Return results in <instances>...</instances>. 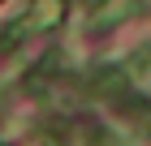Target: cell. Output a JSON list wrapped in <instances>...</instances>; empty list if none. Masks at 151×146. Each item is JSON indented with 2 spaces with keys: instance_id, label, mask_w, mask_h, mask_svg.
Listing matches in <instances>:
<instances>
[{
  "instance_id": "cell-3",
  "label": "cell",
  "mask_w": 151,
  "mask_h": 146,
  "mask_svg": "<svg viewBox=\"0 0 151 146\" xmlns=\"http://www.w3.org/2000/svg\"><path fill=\"white\" fill-rule=\"evenodd\" d=\"M112 90H125V73H95L91 78V95L95 99H108V95H112Z\"/></svg>"
},
{
  "instance_id": "cell-2",
  "label": "cell",
  "mask_w": 151,
  "mask_h": 146,
  "mask_svg": "<svg viewBox=\"0 0 151 146\" xmlns=\"http://www.w3.org/2000/svg\"><path fill=\"white\" fill-rule=\"evenodd\" d=\"M60 17H65V0H30L17 34H43L52 26H60Z\"/></svg>"
},
{
  "instance_id": "cell-1",
  "label": "cell",
  "mask_w": 151,
  "mask_h": 146,
  "mask_svg": "<svg viewBox=\"0 0 151 146\" xmlns=\"http://www.w3.org/2000/svg\"><path fill=\"white\" fill-rule=\"evenodd\" d=\"M142 13V0H91L86 4V30H112Z\"/></svg>"
},
{
  "instance_id": "cell-4",
  "label": "cell",
  "mask_w": 151,
  "mask_h": 146,
  "mask_svg": "<svg viewBox=\"0 0 151 146\" xmlns=\"http://www.w3.org/2000/svg\"><path fill=\"white\" fill-rule=\"evenodd\" d=\"M121 116L134 120V129L151 142V108H147V103H121Z\"/></svg>"
},
{
  "instance_id": "cell-5",
  "label": "cell",
  "mask_w": 151,
  "mask_h": 146,
  "mask_svg": "<svg viewBox=\"0 0 151 146\" xmlns=\"http://www.w3.org/2000/svg\"><path fill=\"white\" fill-rule=\"evenodd\" d=\"M35 146H60V142H56L52 133H39V142H35Z\"/></svg>"
}]
</instances>
